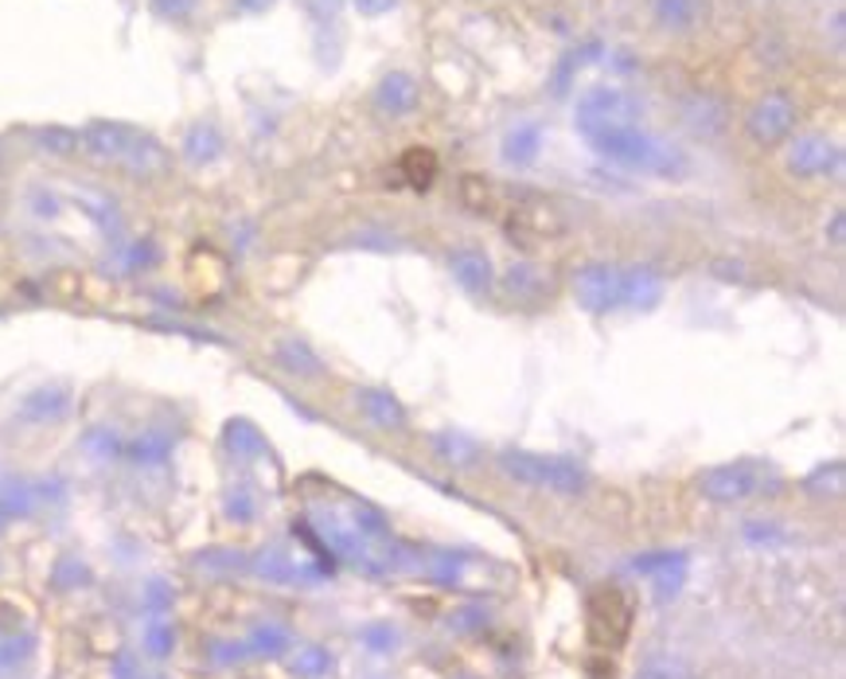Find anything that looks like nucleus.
<instances>
[{
  "instance_id": "nucleus-1",
  "label": "nucleus",
  "mask_w": 846,
  "mask_h": 679,
  "mask_svg": "<svg viewBox=\"0 0 846 679\" xmlns=\"http://www.w3.org/2000/svg\"><path fill=\"white\" fill-rule=\"evenodd\" d=\"M582 137L600 153L605 160L633 173L648 176H682L687 173V157L671 145L656 142L648 129H640V122H613V125H593L582 129Z\"/></svg>"
},
{
  "instance_id": "nucleus-2",
  "label": "nucleus",
  "mask_w": 846,
  "mask_h": 679,
  "mask_svg": "<svg viewBox=\"0 0 846 679\" xmlns=\"http://www.w3.org/2000/svg\"><path fill=\"white\" fill-rule=\"evenodd\" d=\"M500 464L508 477L531 484V489L554 492V497H577L585 489V472L574 461H566V457H543L519 449V453H503Z\"/></svg>"
},
{
  "instance_id": "nucleus-3",
  "label": "nucleus",
  "mask_w": 846,
  "mask_h": 679,
  "mask_svg": "<svg viewBox=\"0 0 846 679\" xmlns=\"http://www.w3.org/2000/svg\"><path fill=\"white\" fill-rule=\"evenodd\" d=\"M633 597L617 586L593 589L589 605H585V629H589V640L605 652H617L625 648L628 633H633Z\"/></svg>"
},
{
  "instance_id": "nucleus-4",
  "label": "nucleus",
  "mask_w": 846,
  "mask_h": 679,
  "mask_svg": "<svg viewBox=\"0 0 846 679\" xmlns=\"http://www.w3.org/2000/svg\"><path fill=\"white\" fill-rule=\"evenodd\" d=\"M613 122H640V106L633 102V94L617 91V86H593L577 98V129Z\"/></svg>"
},
{
  "instance_id": "nucleus-5",
  "label": "nucleus",
  "mask_w": 846,
  "mask_h": 679,
  "mask_svg": "<svg viewBox=\"0 0 846 679\" xmlns=\"http://www.w3.org/2000/svg\"><path fill=\"white\" fill-rule=\"evenodd\" d=\"M574 297L585 313H608L620 305V265L589 262L574 274Z\"/></svg>"
},
{
  "instance_id": "nucleus-6",
  "label": "nucleus",
  "mask_w": 846,
  "mask_h": 679,
  "mask_svg": "<svg viewBox=\"0 0 846 679\" xmlns=\"http://www.w3.org/2000/svg\"><path fill=\"white\" fill-rule=\"evenodd\" d=\"M699 492L714 504H741L761 492V472L753 464H718L699 477Z\"/></svg>"
},
{
  "instance_id": "nucleus-7",
  "label": "nucleus",
  "mask_w": 846,
  "mask_h": 679,
  "mask_svg": "<svg viewBox=\"0 0 846 679\" xmlns=\"http://www.w3.org/2000/svg\"><path fill=\"white\" fill-rule=\"evenodd\" d=\"M133 142H137V129L122 122H91L83 133H79V149L94 160H114V165H125L129 157Z\"/></svg>"
},
{
  "instance_id": "nucleus-8",
  "label": "nucleus",
  "mask_w": 846,
  "mask_h": 679,
  "mask_svg": "<svg viewBox=\"0 0 846 679\" xmlns=\"http://www.w3.org/2000/svg\"><path fill=\"white\" fill-rule=\"evenodd\" d=\"M792 125H796V109H792V102L784 98V94H769V98L753 109V117H749V133H753V142L761 145L784 142L792 133Z\"/></svg>"
},
{
  "instance_id": "nucleus-9",
  "label": "nucleus",
  "mask_w": 846,
  "mask_h": 679,
  "mask_svg": "<svg viewBox=\"0 0 846 679\" xmlns=\"http://www.w3.org/2000/svg\"><path fill=\"white\" fill-rule=\"evenodd\" d=\"M664 301V278L651 265H620V305L656 309Z\"/></svg>"
},
{
  "instance_id": "nucleus-10",
  "label": "nucleus",
  "mask_w": 846,
  "mask_h": 679,
  "mask_svg": "<svg viewBox=\"0 0 846 679\" xmlns=\"http://www.w3.org/2000/svg\"><path fill=\"white\" fill-rule=\"evenodd\" d=\"M71 410V387L63 383H43V387L28 390L20 403V418L24 422H59Z\"/></svg>"
},
{
  "instance_id": "nucleus-11",
  "label": "nucleus",
  "mask_w": 846,
  "mask_h": 679,
  "mask_svg": "<svg viewBox=\"0 0 846 679\" xmlns=\"http://www.w3.org/2000/svg\"><path fill=\"white\" fill-rule=\"evenodd\" d=\"M838 165L835 145H827L823 137H796V145L788 149V168L804 180L812 176H827Z\"/></svg>"
},
{
  "instance_id": "nucleus-12",
  "label": "nucleus",
  "mask_w": 846,
  "mask_h": 679,
  "mask_svg": "<svg viewBox=\"0 0 846 679\" xmlns=\"http://www.w3.org/2000/svg\"><path fill=\"white\" fill-rule=\"evenodd\" d=\"M449 270L452 278H457L460 285L469 293H484L488 285H492V262H488L484 250L477 247H460L449 254Z\"/></svg>"
},
{
  "instance_id": "nucleus-13",
  "label": "nucleus",
  "mask_w": 846,
  "mask_h": 679,
  "mask_svg": "<svg viewBox=\"0 0 846 679\" xmlns=\"http://www.w3.org/2000/svg\"><path fill=\"white\" fill-rule=\"evenodd\" d=\"M254 571L262 574L265 582H278V586H304V582H316L321 571L313 566H301L296 558L281 555V551H265V555L254 558Z\"/></svg>"
},
{
  "instance_id": "nucleus-14",
  "label": "nucleus",
  "mask_w": 846,
  "mask_h": 679,
  "mask_svg": "<svg viewBox=\"0 0 846 679\" xmlns=\"http://www.w3.org/2000/svg\"><path fill=\"white\" fill-rule=\"evenodd\" d=\"M539 153H543V129L534 122L515 125V129L503 137V160H508V165L526 168L539 160Z\"/></svg>"
},
{
  "instance_id": "nucleus-15",
  "label": "nucleus",
  "mask_w": 846,
  "mask_h": 679,
  "mask_svg": "<svg viewBox=\"0 0 846 679\" xmlns=\"http://www.w3.org/2000/svg\"><path fill=\"white\" fill-rule=\"evenodd\" d=\"M359 410L363 415L370 418L375 426H383V430H398V426H406V410H403V403H398L390 390H359Z\"/></svg>"
},
{
  "instance_id": "nucleus-16",
  "label": "nucleus",
  "mask_w": 846,
  "mask_h": 679,
  "mask_svg": "<svg viewBox=\"0 0 846 679\" xmlns=\"http://www.w3.org/2000/svg\"><path fill=\"white\" fill-rule=\"evenodd\" d=\"M168 453H173V438H168L165 430L137 433V438H133L129 446L122 449V457H129L137 469H157V464L168 461Z\"/></svg>"
},
{
  "instance_id": "nucleus-17",
  "label": "nucleus",
  "mask_w": 846,
  "mask_h": 679,
  "mask_svg": "<svg viewBox=\"0 0 846 679\" xmlns=\"http://www.w3.org/2000/svg\"><path fill=\"white\" fill-rule=\"evenodd\" d=\"M35 508V484L20 481V477H9V481H0V527L12 520H24L32 515Z\"/></svg>"
},
{
  "instance_id": "nucleus-18",
  "label": "nucleus",
  "mask_w": 846,
  "mask_h": 679,
  "mask_svg": "<svg viewBox=\"0 0 846 679\" xmlns=\"http://www.w3.org/2000/svg\"><path fill=\"white\" fill-rule=\"evenodd\" d=\"M219 153H222V133L215 129L211 122H196L184 133V157H188L191 165H211V160H219Z\"/></svg>"
},
{
  "instance_id": "nucleus-19",
  "label": "nucleus",
  "mask_w": 846,
  "mask_h": 679,
  "mask_svg": "<svg viewBox=\"0 0 846 679\" xmlns=\"http://www.w3.org/2000/svg\"><path fill=\"white\" fill-rule=\"evenodd\" d=\"M378 106L387 109V114H410V109L418 106V86H414V79L403 75V71L383 79V83H378Z\"/></svg>"
},
{
  "instance_id": "nucleus-20",
  "label": "nucleus",
  "mask_w": 846,
  "mask_h": 679,
  "mask_svg": "<svg viewBox=\"0 0 846 679\" xmlns=\"http://www.w3.org/2000/svg\"><path fill=\"white\" fill-rule=\"evenodd\" d=\"M278 364L285 367L289 375H301V379H316V375H321V356H316L304 340H281Z\"/></svg>"
},
{
  "instance_id": "nucleus-21",
  "label": "nucleus",
  "mask_w": 846,
  "mask_h": 679,
  "mask_svg": "<svg viewBox=\"0 0 846 679\" xmlns=\"http://www.w3.org/2000/svg\"><path fill=\"white\" fill-rule=\"evenodd\" d=\"M289 645H293V633L278 621L254 625V633H250V640H247V648L258 656H281V652H289Z\"/></svg>"
},
{
  "instance_id": "nucleus-22",
  "label": "nucleus",
  "mask_w": 846,
  "mask_h": 679,
  "mask_svg": "<svg viewBox=\"0 0 846 679\" xmlns=\"http://www.w3.org/2000/svg\"><path fill=\"white\" fill-rule=\"evenodd\" d=\"M222 441H227V449L234 457H262L265 453V441H262V433L254 430L250 422H230L227 426V433H222Z\"/></svg>"
},
{
  "instance_id": "nucleus-23",
  "label": "nucleus",
  "mask_w": 846,
  "mask_h": 679,
  "mask_svg": "<svg viewBox=\"0 0 846 679\" xmlns=\"http://www.w3.org/2000/svg\"><path fill=\"white\" fill-rule=\"evenodd\" d=\"M656 20L675 32H687L699 20V0H656Z\"/></svg>"
},
{
  "instance_id": "nucleus-24",
  "label": "nucleus",
  "mask_w": 846,
  "mask_h": 679,
  "mask_svg": "<svg viewBox=\"0 0 846 679\" xmlns=\"http://www.w3.org/2000/svg\"><path fill=\"white\" fill-rule=\"evenodd\" d=\"M546 285H551V282H546V278L539 274L534 265H515V270L508 274V293L515 301H539L546 293Z\"/></svg>"
},
{
  "instance_id": "nucleus-25",
  "label": "nucleus",
  "mask_w": 846,
  "mask_h": 679,
  "mask_svg": "<svg viewBox=\"0 0 846 679\" xmlns=\"http://www.w3.org/2000/svg\"><path fill=\"white\" fill-rule=\"evenodd\" d=\"M328 668H332V656L316 645L296 648V656L289 660V671H293L296 679H321V676H328Z\"/></svg>"
},
{
  "instance_id": "nucleus-26",
  "label": "nucleus",
  "mask_w": 846,
  "mask_h": 679,
  "mask_svg": "<svg viewBox=\"0 0 846 679\" xmlns=\"http://www.w3.org/2000/svg\"><path fill=\"white\" fill-rule=\"evenodd\" d=\"M403 173H406V180H410L414 188H429L434 176H437V157L429 149H406Z\"/></svg>"
},
{
  "instance_id": "nucleus-27",
  "label": "nucleus",
  "mask_w": 846,
  "mask_h": 679,
  "mask_svg": "<svg viewBox=\"0 0 846 679\" xmlns=\"http://www.w3.org/2000/svg\"><path fill=\"white\" fill-rule=\"evenodd\" d=\"M35 142H40V149L51 153V157H74V153H79V133L63 129V125H48V129H40L35 133Z\"/></svg>"
},
{
  "instance_id": "nucleus-28",
  "label": "nucleus",
  "mask_w": 846,
  "mask_h": 679,
  "mask_svg": "<svg viewBox=\"0 0 846 679\" xmlns=\"http://www.w3.org/2000/svg\"><path fill=\"white\" fill-rule=\"evenodd\" d=\"M83 449L94 457V461H114V457H122V438H117L114 430H91L83 438Z\"/></svg>"
},
{
  "instance_id": "nucleus-29",
  "label": "nucleus",
  "mask_w": 846,
  "mask_h": 679,
  "mask_svg": "<svg viewBox=\"0 0 846 679\" xmlns=\"http://www.w3.org/2000/svg\"><path fill=\"white\" fill-rule=\"evenodd\" d=\"M173 645H176L173 625H168L165 617H153V621L145 625V648H148V656H168V652H173Z\"/></svg>"
},
{
  "instance_id": "nucleus-30",
  "label": "nucleus",
  "mask_w": 846,
  "mask_h": 679,
  "mask_svg": "<svg viewBox=\"0 0 846 679\" xmlns=\"http://www.w3.org/2000/svg\"><path fill=\"white\" fill-rule=\"evenodd\" d=\"M352 527L359 539H378L383 531H387V520H383V512H375L370 504H355L352 508Z\"/></svg>"
},
{
  "instance_id": "nucleus-31",
  "label": "nucleus",
  "mask_w": 846,
  "mask_h": 679,
  "mask_svg": "<svg viewBox=\"0 0 846 679\" xmlns=\"http://www.w3.org/2000/svg\"><path fill=\"white\" fill-rule=\"evenodd\" d=\"M79 203H83V208L91 211V219H94V223H98L106 234H114L117 227H122V219H117V208L109 203V199H102V196H79Z\"/></svg>"
},
{
  "instance_id": "nucleus-32",
  "label": "nucleus",
  "mask_w": 846,
  "mask_h": 679,
  "mask_svg": "<svg viewBox=\"0 0 846 679\" xmlns=\"http://www.w3.org/2000/svg\"><path fill=\"white\" fill-rule=\"evenodd\" d=\"M359 640L370 648V652L383 656V652H390V648L398 645V629L395 625H387V621H375V625H367V629L359 633Z\"/></svg>"
},
{
  "instance_id": "nucleus-33",
  "label": "nucleus",
  "mask_w": 846,
  "mask_h": 679,
  "mask_svg": "<svg viewBox=\"0 0 846 679\" xmlns=\"http://www.w3.org/2000/svg\"><path fill=\"white\" fill-rule=\"evenodd\" d=\"M160 258V250H157V242H133V247H125L122 250V265L129 270V274H137V270H148V265L157 262Z\"/></svg>"
},
{
  "instance_id": "nucleus-34",
  "label": "nucleus",
  "mask_w": 846,
  "mask_h": 679,
  "mask_svg": "<svg viewBox=\"0 0 846 679\" xmlns=\"http://www.w3.org/2000/svg\"><path fill=\"white\" fill-rule=\"evenodd\" d=\"M437 453H441L445 461H452V464H464V461H472L477 446L464 441V438H457V433H445V438H437Z\"/></svg>"
},
{
  "instance_id": "nucleus-35",
  "label": "nucleus",
  "mask_w": 846,
  "mask_h": 679,
  "mask_svg": "<svg viewBox=\"0 0 846 679\" xmlns=\"http://www.w3.org/2000/svg\"><path fill=\"white\" fill-rule=\"evenodd\" d=\"M153 4V12H157L160 20H184L196 12L199 0H148Z\"/></svg>"
},
{
  "instance_id": "nucleus-36",
  "label": "nucleus",
  "mask_w": 846,
  "mask_h": 679,
  "mask_svg": "<svg viewBox=\"0 0 846 679\" xmlns=\"http://www.w3.org/2000/svg\"><path fill=\"white\" fill-rule=\"evenodd\" d=\"M227 515L230 520H254V497H250L247 489H239V492H230L227 497Z\"/></svg>"
},
{
  "instance_id": "nucleus-37",
  "label": "nucleus",
  "mask_w": 846,
  "mask_h": 679,
  "mask_svg": "<svg viewBox=\"0 0 846 679\" xmlns=\"http://www.w3.org/2000/svg\"><path fill=\"white\" fill-rule=\"evenodd\" d=\"M640 679H687V664L679 660H656L644 668Z\"/></svg>"
},
{
  "instance_id": "nucleus-38",
  "label": "nucleus",
  "mask_w": 846,
  "mask_h": 679,
  "mask_svg": "<svg viewBox=\"0 0 846 679\" xmlns=\"http://www.w3.org/2000/svg\"><path fill=\"white\" fill-rule=\"evenodd\" d=\"M460 566H464V558H457V555L429 558V571H434V578H441V582H457L460 578Z\"/></svg>"
},
{
  "instance_id": "nucleus-39",
  "label": "nucleus",
  "mask_w": 846,
  "mask_h": 679,
  "mask_svg": "<svg viewBox=\"0 0 846 679\" xmlns=\"http://www.w3.org/2000/svg\"><path fill=\"white\" fill-rule=\"evenodd\" d=\"M86 578H91V574H86V566L79 563V558H66V563L55 571V582H59V586H79V582H86Z\"/></svg>"
},
{
  "instance_id": "nucleus-40",
  "label": "nucleus",
  "mask_w": 846,
  "mask_h": 679,
  "mask_svg": "<svg viewBox=\"0 0 846 679\" xmlns=\"http://www.w3.org/2000/svg\"><path fill=\"white\" fill-rule=\"evenodd\" d=\"M28 648H32V637H17V640H9V645L0 648V664H4V668H12V664L24 660Z\"/></svg>"
},
{
  "instance_id": "nucleus-41",
  "label": "nucleus",
  "mask_w": 846,
  "mask_h": 679,
  "mask_svg": "<svg viewBox=\"0 0 846 679\" xmlns=\"http://www.w3.org/2000/svg\"><path fill=\"white\" fill-rule=\"evenodd\" d=\"M32 211H35V216H40V219H55L59 216V199L55 196H51V191H32Z\"/></svg>"
},
{
  "instance_id": "nucleus-42",
  "label": "nucleus",
  "mask_w": 846,
  "mask_h": 679,
  "mask_svg": "<svg viewBox=\"0 0 846 679\" xmlns=\"http://www.w3.org/2000/svg\"><path fill=\"white\" fill-rule=\"evenodd\" d=\"M168 602H173V594H168L165 582H153V586H148V594H145V605H148V609L157 614V609H165Z\"/></svg>"
},
{
  "instance_id": "nucleus-43",
  "label": "nucleus",
  "mask_w": 846,
  "mask_h": 679,
  "mask_svg": "<svg viewBox=\"0 0 846 679\" xmlns=\"http://www.w3.org/2000/svg\"><path fill=\"white\" fill-rule=\"evenodd\" d=\"M304 9L313 12L316 20H328V17H336L340 0H304Z\"/></svg>"
},
{
  "instance_id": "nucleus-44",
  "label": "nucleus",
  "mask_w": 846,
  "mask_h": 679,
  "mask_svg": "<svg viewBox=\"0 0 846 679\" xmlns=\"http://www.w3.org/2000/svg\"><path fill=\"white\" fill-rule=\"evenodd\" d=\"M355 9L367 12V17H383V12L395 9V0H355Z\"/></svg>"
},
{
  "instance_id": "nucleus-45",
  "label": "nucleus",
  "mask_w": 846,
  "mask_h": 679,
  "mask_svg": "<svg viewBox=\"0 0 846 679\" xmlns=\"http://www.w3.org/2000/svg\"><path fill=\"white\" fill-rule=\"evenodd\" d=\"M234 4H239L242 12H262V9H270L273 0H234Z\"/></svg>"
}]
</instances>
